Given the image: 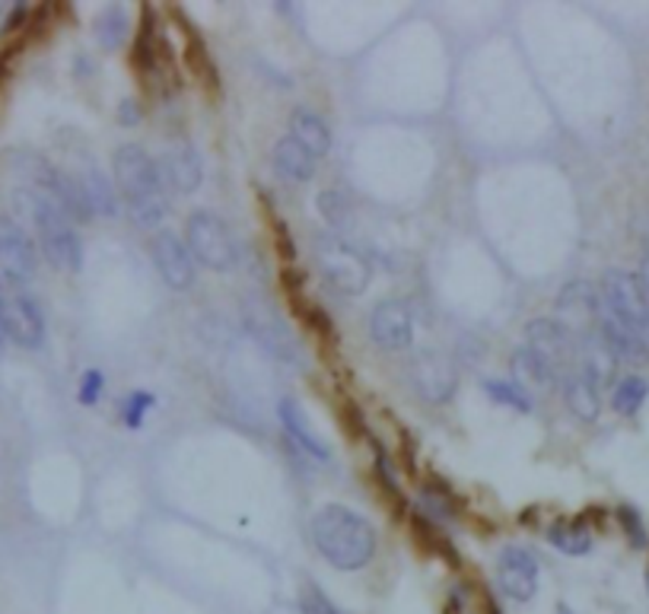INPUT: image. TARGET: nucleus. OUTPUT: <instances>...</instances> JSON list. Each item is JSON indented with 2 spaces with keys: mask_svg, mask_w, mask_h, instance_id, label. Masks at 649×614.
<instances>
[{
  "mask_svg": "<svg viewBox=\"0 0 649 614\" xmlns=\"http://www.w3.org/2000/svg\"><path fill=\"white\" fill-rule=\"evenodd\" d=\"M312 542L334 570H363L376 554V528L351 507L328 503L312 516Z\"/></svg>",
  "mask_w": 649,
  "mask_h": 614,
  "instance_id": "1",
  "label": "nucleus"
},
{
  "mask_svg": "<svg viewBox=\"0 0 649 614\" xmlns=\"http://www.w3.org/2000/svg\"><path fill=\"white\" fill-rule=\"evenodd\" d=\"M115 189L125 197L128 217L140 229H157L169 214V192L162 185L157 160L137 147L125 144L115 150Z\"/></svg>",
  "mask_w": 649,
  "mask_h": 614,
  "instance_id": "2",
  "label": "nucleus"
},
{
  "mask_svg": "<svg viewBox=\"0 0 649 614\" xmlns=\"http://www.w3.org/2000/svg\"><path fill=\"white\" fill-rule=\"evenodd\" d=\"M13 207L30 220L38 236V249L45 261L58 271H80L83 268V239L77 236L67 214L33 185L13 192Z\"/></svg>",
  "mask_w": 649,
  "mask_h": 614,
  "instance_id": "3",
  "label": "nucleus"
},
{
  "mask_svg": "<svg viewBox=\"0 0 649 614\" xmlns=\"http://www.w3.org/2000/svg\"><path fill=\"white\" fill-rule=\"evenodd\" d=\"M599 296H602V309L624 328H630L649 354V296L640 277L630 271H620V268H608L602 277Z\"/></svg>",
  "mask_w": 649,
  "mask_h": 614,
  "instance_id": "4",
  "label": "nucleus"
},
{
  "mask_svg": "<svg viewBox=\"0 0 649 614\" xmlns=\"http://www.w3.org/2000/svg\"><path fill=\"white\" fill-rule=\"evenodd\" d=\"M0 322L7 328L10 341L26 351H38L45 344V316L38 299L23 281L3 274H0Z\"/></svg>",
  "mask_w": 649,
  "mask_h": 614,
  "instance_id": "5",
  "label": "nucleus"
},
{
  "mask_svg": "<svg viewBox=\"0 0 649 614\" xmlns=\"http://www.w3.org/2000/svg\"><path fill=\"white\" fill-rule=\"evenodd\" d=\"M185 246L192 249L204 268L210 271H232L239 264V246L224 217L214 211H195L185 224Z\"/></svg>",
  "mask_w": 649,
  "mask_h": 614,
  "instance_id": "6",
  "label": "nucleus"
},
{
  "mask_svg": "<svg viewBox=\"0 0 649 614\" xmlns=\"http://www.w3.org/2000/svg\"><path fill=\"white\" fill-rule=\"evenodd\" d=\"M316 261L322 268L324 281L331 284V291L344 293V296H360L366 293L373 281V268L369 261L360 255L354 246H348L338 236H322L316 242Z\"/></svg>",
  "mask_w": 649,
  "mask_h": 614,
  "instance_id": "7",
  "label": "nucleus"
},
{
  "mask_svg": "<svg viewBox=\"0 0 649 614\" xmlns=\"http://www.w3.org/2000/svg\"><path fill=\"white\" fill-rule=\"evenodd\" d=\"M525 348L535 356H542L551 373L563 383L570 373H577V360H580V344L570 338V331L554 319H535L525 325Z\"/></svg>",
  "mask_w": 649,
  "mask_h": 614,
  "instance_id": "8",
  "label": "nucleus"
},
{
  "mask_svg": "<svg viewBox=\"0 0 649 614\" xmlns=\"http://www.w3.org/2000/svg\"><path fill=\"white\" fill-rule=\"evenodd\" d=\"M599 319H602V296H599V291L589 281H570L557 296L554 322L563 325L570 331V338L577 344H583L585 338H592L599 331Z\"/></svg>",
  "mask_w": 649,
  "mask_h": 614,
  "instance_id": "9",
  "label": "nucleus"
},
{
  "mask_svg": "<svg viewBox=\"0 0 649 614\" xmlns=\"http://www.w3.org/2000/svg\"><path fill=\"white\" fill-rule=\"evenodd\" d=\"M242 319H246L249 334L264 348V354L274 356V360H284V363H296V356H299L296 354V338H293L287 322L277 316V309L267 299H259V296L246 299Z\"/></svg>",
  "mask_w": 649,
  "mask_h": 614,
  "instance_id": "10",
  "label": "nucleus"
},
{
  "mask_svg": "<svg viewBox=\"0 0 649 614\" xmlns=\"http://www.w3.org/2000/svg\"><path fill=\"white\" fill-rule=\"evenodd\" d=\"M38 271V246L20 220L0 214V274L13 281H30Z\"/></svg>",
  "mask_w": 649,
  "mask_h": 614,
  "instance_id": "11",
  "label": "nucleus"
},
{
  "mask_svg": "<svg viewBox=\"0 0 649 614\" xmlns=\"http://www.w3.org/2000/svg\"><path fill=\"white\" fill-rule=\"evenodd\" d=\"M150 252H153V264L160 271L162 284L169 291H192L195 284V255L192 249L185 246L182 236H175L172 229H160L150 242Z\"/></svg>",
  "mask_w": 649,
  "mask_h": 614,
  "instance_id": "12",
  "label": "nucleus"
},
{
  "mask_svg": "<svg viewBox=\"0 0 649 614\" xmlns=\"http://www.w3.org/2000/svg\"><path fill=\"white\" fill-rule=\"evenodd\" d=\"M369 338L383 348V351H408L414 344V316L408 309V303L401 299H383L373 312H369Z\"/></svg>",
  "mask_w": 649,
  "mask_h": 614,
  "instance_id": "13",
  "label": "nucleus"
},
{
  "mask_svg": "<svg viewBox=\"0 0 649 614\" xmlns=\"http://www.w3.org/2000/svg\"><path fill=\"white\" fill-rule=\"evenodd\" d=\"M497 577H500V589L503 595H510L513 602H532L538 592V557L528 548L510 545L500 550V564H497Z\"/></svg>",
  "mask_w": 649,
  "mask_h": 614,
  "instance_id": "14",
  "label": "nucleus"
},
{
  "mask_svg": "<svg viewBox=\"0 0 649 614\" xmlns=\"http://www.w3.org/2000/svg\"><path fill=\"white\" fill-rule=\"evenodd\" d=\"M157 166H160L166 192L172 189V192H179V194H192L195 189H201L204 169H201V160H197V154L189 147V144L166 150V154H162V160H157Z\"/></svg>",
  "mask_w": 649,
  "mask_h": 614,
  "instance_id": "15",
  "label": "nucleus"
},
{
  "mask_svg": "<svg viewBox=\"0 0 649 614\" xmlns=\"http://www.w3.org/2000/svg\"><path fill=\"white\" fill-rule=\"evenodd\" d=\"M414 383L421 388L423 398L430 401H446L455 391V369L443 354H421L411 366Z\"/></svg>",
  "mask_w": 649,
  "mask_h": 614,
  "instance_id": "16",
  "label": "nucleus"
},
{
  "mask_svg": "<svg viewBox=\"0 0 649 614\" xmlns=\"http://www.w3.org/2000/svg\"><path fill=\"white\" fill-rule=\"evenodd\" d=\"M277 414H281L284 430L291 433V440L299 446V450H306V453L312 455V458H319V462H328V458H331V450L324 446V440L316 433V430H312V423H309V418H306V411H303L293 398H284V401H281Z\"/></svg>",
  "mask_w": 649,
  "mask_h": 614,
  "instance_id": "17",
  "label": "nucleus"
},
{
  "mask_svg": "<svg viewBox=\"0 0 649 614\" xmlns=\"http://www.w3.org/2000/svg\"><path fill=\"white\" fill-rule=\"evenodd\" d=\"M73 179H77V185H80V192H83L93 214H102V217L118 214V189L109 182V175L99 166L87 162L80 172H73Z\"/></svg>",
  "mask_w": 649,
  "mask_h": 614,
  "instance_id": "18",
  "label": "nucleus"
},
{
  "mask_svg": "<svg viewBox=\"0 0 649 614\" xmlns=\"http://www.w3.org/2000/svg\"><path fill=\"white\" fill-rule=\"evenodd\" d=\"M510 369H513V386L525 391L528 398H532V391H551L560 379L551 373V366L542 360V356H535L528 348H520L516 354H513V363H510Z\"/></svg>",
  "mask_w": 649,
  "mask_h": 614,
  "instance_id": "19",
  "label": "nucleus"
},
{
  "mask_svg": "<svg viewBox=\"0 0 649 614\" xmlns=\"http://www.w3.org/2000/svg\"><path fill=\"white\" fill-rule=\"evenodd\" d=\"M563 401H567L570 414H577L585 423L599 421V414H602V388L592 379H585L580 369L563 379Z\"/></svg>",
  "mask_w": 649,
  "mask_h": 614,
  "instance_id": "20",
  "label": "nucleus"
},
{
  "mask_svg": "<svg viewBox=\"0 0 649 614\" xmlns=\"http://www.w3.org/2000/svg\"><path fill=\"white\" fill-rule=\"evenodd\" d=\"M291 137L299 140L316 160L328 157L331 150V130L312 109H293L291 112Z\"/></svg>",
  "mask_w": 649,
  "mask_h": 614,
  "instance_id": "21",
  "label": "nucleus"
},
{
  "mask_svg": "<svg viewBox=\"0 0 649 614\" xmlns=\"http://www.w3.org/2000/svg\"><path fill=\"white\" fill-rule=\"evenodd\" d=\"M316 162L319 160L299 140H293L291 134L274 144V166L291 182H309L316 175Z\"/></svg>",
  "mask_w": 649,
  "mask_h": 614,
  "instance_id": "22",
  "label": "nucleus"
},
{
  "mask_svg": "<svg viewBox=\"0 0 649 614\" xmlns=\"http://www.w3.org/2000/svg\"><path fill=\"white\" fill-rule=\"evenodd\" d=\"M548 542L567 557H583L592 550V532L583 519H554L548 528Z\"/></svg>",
  "mask_w": 649,
  "mask_h": 614,
  "instance_id": "23",
  "label": "nucleus"
},
{
  "mask_svg": "<svg viewBox=\"0 0 649 614\" xmlns=\"http://www.w3.org/2000/svg\"><path fill=\"white\" fill-rule=\"evenodd\" d=\"M96 38L105 52L122 48V42L128 38V16H125V10H122V7H115V3H112V7H105V10L99 13Z\"/></svg>",
  "mask_w": 649,
  "mask_h": 614,
  "instance_id": "24",
  "label": "nucleus"
},
{
  "mask_svg": "<svg viewBox=\"0 0 649 614\" xmlns=\"http://www.w3.org/2000/svg\"><path fill=\"white\" fill-rule=\"evenodd\" d=\"M649 398V383L644 376H624L615 386V395H612V408L617 414L630 418L644 408V401Z\"/></svg>",
  "mask_w": 649,
  "mask_h": 614,
  "instance_id": "25",
  "label": "nucleus"
},
{
  "mask_svg": "<svg viewBox=\"0 0 649 614\" xmlns=\"http://www.w3.org/2000/svg\"><path fill=\"white\" fill-rule=\"evenodd\" d=\"M449 609H453V614H497L493 602L485 599L481 589H475V585H458V589H453Z\"/></svg>",
  "mask_w": 649,
  "mask_h": 614,
  "instance_id": "26",
  "label": "nucleus"
},
{
  "mask_svg": "<svg viewBox=\"0 0 649 614\" xmlns=\"http://www.w3.org/2000/svg\"><path fill=\"white\" fill-rule=\"evenodd\" d=\"M485 391L497 401V405H506L513 411H532V398L520 391L513 383H503V379H487Z\"/></svg>",
  "mask_w": 649,
  "mask_h": 614,
  "instance_id": "27",
  "label": "nucleus"
},
{
  "mask_svg": "<svg viewBox=\"0 0 649 614\" xmlns=\"http://www.w3.org/2000/svg\"><path fill=\"white\" fill-rule=\"evenodd\" d=\"M153 408V395L150 391H130L128 398L122 401V421L130 430H137L140 423L147 421V411Z\"/></svg>",
  "mask_w": 649,
  "mask_h": 614,
  "instance_id": "28",
  "label": "nucleus"
},
{
  "mask_svg": "<svg viewBox=\"0 0 649 614\" xmlns=\"http://www.w3.org/2000/svg\"><path fill=\"white\" fill-rule=\"evenodd\" d=\"M102 388H105V376H102L99 369H87V373L80 376L77 401H80L83 408H93L99 398H102Z\"/></svg>",
  "mask_w": 649,
  "mask_h": 614,
  "instance_id": "29",
  "label": "nucleus"
},
{
  "mask_svg": "<svg viewBox=\"0 0 649 614\" xmlns=\"http://www.w3.org/2000/svg\"><path fill=\"white\" fill-rule=\"evenodd\" d=\"M617 522H620V528L627 532V538H630L634 548H644V545H647V528H644V519H640L637 510L620 507V510H617Z\"/></svg>",
  "mask_w": 649,
  "mask_h": 614,
  "instance_id": "30",
  "label": "nucleus"
},
{
  "mask_svg": "<svg viewBox=\"0 0 649 614\" xmlns=\"http://www.w3.org/2000/svg\"><path fill=\"white\" fill-rule=\"evenodd\" d=\"M319 211H322V217L331 227H344V220H348V204H344V197L338 192L319 194Z\"/></svg>",
  "mask_w": 649,
  "mask_h": 614,
  "instance_id": "31",
  "label": "nucleus"
},
{
  "mask_svg": "<svg viewBox=\"0 0 649 614\" xmlns=\"http://www.w3.org/2000/svg\"><path fill=\"white\" fill-rule=\"evenodd\" d=\"M118 122H122V125H137V122H140V105H137V99H125V102L118 105Z\"/></svg>",
  "mask_w": 649,
  "mask_h": 614,
  "instance_id": "32",
  "label": "nucleus"
},
{
  "mask_svg": "<svg viewBox=\"0 0 649 614\" xmlns=\"http://www.w3.org/2000/svg\"><path fill=\"white\" fill-rule=\"evenodd\" d=\"M637 277H640V284H644V291H647V296H649V252L644 255V261H640V271H637Z\"/></svg>",
  "mask_w": 649,
  "mask_h": 614,
  "instance_id": "33",
  "label": "nucleus"
},
{
  "mask_svg": "<svg viewBox=\"0 0 649 614\" xmlns=\"http://www.w3.org/2000/svg\"><path fill=\"white\" fill-rule=\"evenodd\" d=\"M7 344H10V334H7V328H3V322H0V356H3V351H7Z\"/></svg>",
  "mask_w": 649,
  "mask_h": 614,
  "instance_id": "34",
  "label": "nucleus"
},
{
  "mask_svg": "<svg viewBox=\"0 0 649 614\" xmlns=\"http://www.w3.org/2000/svg\"><path fill=\"white\" fill-rule=\"evenodd\" d=\"M557 612H560V614H573V612H570V609H567V605H560Z\"/></svg>",
  "mask_w": 649,
  "mask_h": 614,
  "instance_id": "35",
  "label": "nucleus"
},
{
  "mask_svg": "<svg viewBox=\"0 0 649 614\" xmlns=\"http://www.w3.org/2000/svg\"><path fill=\"white\" fill-rule=\"evenodd\" d=\"M647 589H649V573H647Z\"/></svg>",
  "mask_w": 649,
  "mask_h": 614,
  "instance_id": "36",
  "label": "nucleus"
}]
</instances>
